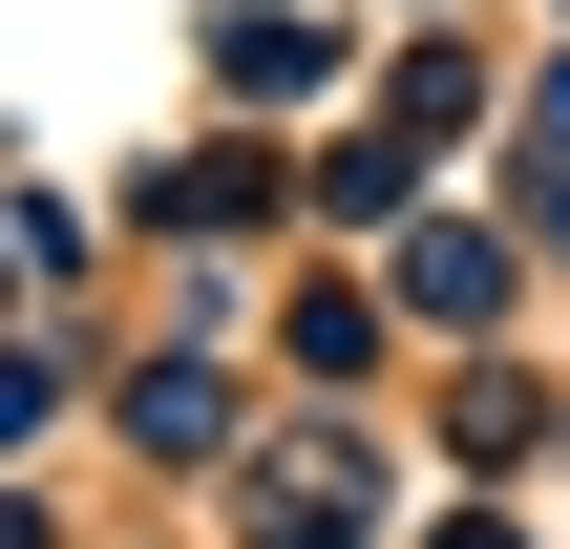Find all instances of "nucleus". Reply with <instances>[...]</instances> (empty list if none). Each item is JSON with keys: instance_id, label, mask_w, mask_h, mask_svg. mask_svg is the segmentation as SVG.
I'll return each mask as SVG.
<instances>
[{"instance_id": "1", "label": "nucleus", "mask_w": 570, "mask_h": 549, "mask_svg": "<svg viewBox=\"0 0 570 549\" xmlns=\"http://www.w3.org/2000/svg\"><path fill=\"white\" fill-rule=\"evenodd\" d=\"M402 275H423V317H465V339H487V317H508V254H487V233H423V254H402Z\"/></svg>"}]
</instances>
